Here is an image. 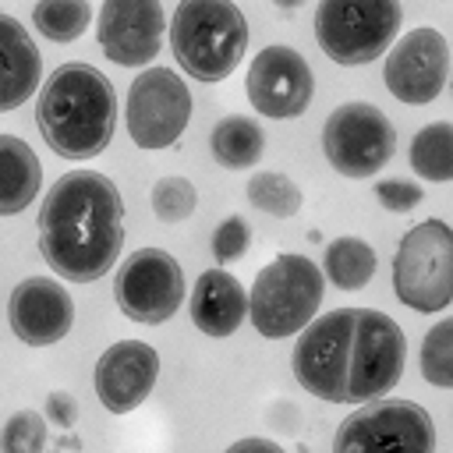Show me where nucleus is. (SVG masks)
Wrapping results in <instances>:
<instances>
[{
    "label": "nucleus",
    "mask_w": 453,
    "mask_h": 453,
    "mask_svg": "<svg viewBox=\"0 0 453 453\" xmlns=\"http://www.w3.org/2000/svg\"><path fill=\"white\" fill-rule=\"evenodd\" d=\"M407 361V336L386 311L336 308L315 315L294 343L290 368L304 393L326 403H368L386 396Z\"/></svg>",
    "instance_id": "f257e3e1"
},
{
    "label": "nucleus",
    "mask_w": 453,
    "mask_h": 453,
    "mask_svg": "<svg viewBox=\"0 0 453 453\" xmlns=\"http://www.w3.org/2000/svg\"><path fill=\"white\" fill-rule=\"evenodd\" d=\"M39 255L67 283H96L124 248V198L99 170L57 177L39 205Z\"/></svg>",
    "instance_id": "f03ea898"
},
{
    "label": "nucleus",
    "mask_w": 453,
    "mask_h": 453,
    "mask_svg": "<svg viewBox=\"0 0 453 453\" xmlns=\"http://www.w3.org/2000/svg\"><path fill=\"white\" fill-rule=\"evenodd\" d=\"M35 124L60 159L85 163L103 156L117 131V96L110 78L81 60L60 64L39 85Z\"/></svg>",
    "instance_id": "7ed1b4c3"
},
{
    "label": "nucleus",
    "mask_w": 453,
    "mask_h": 453,
    "mask_svg": "<svg viewBox=\"0 0 453 453\" xmlns=\"http://www.w3.org/2000/svg\"><path fill=\"white\" fill-rule=\"evenodd\" d=\"M170 50L184 74L212 85L237 71L248 50V18L234 0H180L170 18Z\"/></svg>",
    "instance_id": "20e7f679"
},
{
    "label": "nucleus",
    "mask_w": 453,
    "mask_h": 453,
    "mask_svg": "<svg viewBox=\"0 0 453 453\" xmlns=\"http://www.w3.org/2000/svg\"><path fill=\"white\" fill-rule=\"evenodd\" d=\"M322 297H326L322 269L308 255L283 251L258 269L255 287L248 294V319L255 333H262L265 340H287L297 336L315 319Z\"/></svg>",
    "instance_id": "39448f33"
},
{
    "label": "nucleus",
    "mask_w": 453,
    "mask_h": 453,
    "mask_svg": "<svg viewBox=\"0 0 453 453\" xmlns=\"http://www.w3.org/2000/svg\"><path fill=\"white\" fill-rule=\"evenodd\" d=\"M393 294L421 315L446 311L453 301V230L428 216L414 223L393 255Z\"/></svg>",
    "instance_id": "423d86ee"
},
{
    "label": "nucleus",
    "mask_w": 453,
    "mask_h": 453,
    "mask_svg": "<svg viewBox=\"0 0 453 453\" xmlns=\"http://www.w3.org/2000/svg\"><path fill=\"white\" fill-rule=\"evenodd\" d=\"M403 25L400 0H319L315 39L340 67H361L382 57Z\"/></svg>",
    "instance_id": "0eeeda50"
},
{
    "label": "nucleus",
    "mask_w": 453,
    "mask_h": 453,
    "mask_svg": "<svg viewBox=\"0 0 453 453\" xmlns=\"http://www.w3.org/2000/svg\"><path fill=\"white\" fill-rule=\"evenodd\" d=\"M333 453H435V421L414 400L379 396L340 421Z\"/></svg>",
    "instance_id": "6e6552de"
},
{
    "label": "nucleus",
    "mask_w": 453,
    "mask_h": 453,
    "mask_svg": "<svg viewBox=\"0 0 453 453\" xmlns=\"http://www.w3.org/2000/svg\"><path fill=\"white\" fill-rule=\"evenodd\" d=\"M322 152L340 177H375L396 152V127L375 103L350 99L326 117Z\"/></svg>",
    "instance_id": "1a4fd4ad"
},
{
    "label": "nucleus",
    "mask_w": 453,
    "mask_h": 453,
    "mask_svg": "<svg viewBox=\"0 0 453 453\" xmlns=\"http://www.w3.org/2000/svg\"><path fill=\"white\" fill-rule=\"evenodd\" d=\"M124 120L138 149H170L191 120V92L184 78L170 67H145L127 88Z\"/></svg>",
    "instance_id": "9d476101"
},
{
    "label": "nucleus",
    "mask_w": 453,
    "mask_h": 453,
    "mask_svg": "<svg viewBox=\"0 0 453 453\" xmlns=\"http://www.w3.org/2000/svg\"><path fill=\"white\" fill-rule=\"evenodd\" d=\"M117 308L142 326H163L184 301V269L163 248H138L113 280Z\"/></svg>",
    "instance_id": "9b49d317"
},
{
    "label": "nucleus",
    "mask_w": 453,
    "mask_h": 453,
    "mask_svg": "<svg viewBox=\"0 0 453 453\" xmlns=\"http://www.w3.org/2000/svg\"><path fill=\"white\" fill-rule=\"evenodd\" d=\"M449 74V42L439 28L421 25L393 39V50L386 53L382 81L393 99L407 106H425L435 103L446 88Z\"/></svg>",
    "instance_id": "f8f14e48"
},
{
    "label": "nucleus",
    "mask_w": 453,
    "mask_h": 453,
    "mask_svg": "<svg viewBox=\"0 0 453 453\" xmlns=\"http://www.w3.org/2000/svg\"><path fill=\"white\" fill-rule=\"evenodd\" d=\"M244 92H248V103L255 106V113L273 117V120H294L311 106L315 74L294 46L273 42L251 57Z\"/></svg>",
    "instance_id": "ddd939ff"
},
{
    "label": "nucleus",
    "mask_w": 453,
    "mask_h": 453,
    "mask_svg": "<svg viewBox=\"0 0 453 453\" xmlns=\"http://www.w3.org/2000/svg\"><path fill=\"white\" fill-rule=\"evenodd\" d=\"M166 14L159 0H103L96 39L106 60L120 67H145L163 50Z\"/></svg>",
    "instance_id": "4468645a"
},
{
    "label": "nucleus",
    "mask_w": 453,
    "mask_h": 453,
    "mask_svg": "<svg viewBox=\"0 0 453 453\" xmlns=\"http://www.w3.org/2000/svg\"><path fill=\"white\" fill-rule=\"evenodd\" d=\"M159 379V354L145 340H117L96 361L92 386L110 414H131L145 403Z\"/></svg>",
    "instance_id": "2eb2a0df"
},
{
    "label": "nucleus",
    "mask_w": 453,
    "mask_h": 453,
    "mask_svg": "<svg viewBox=\"0 0 453 453\" xmlns=\"http://www.w3.org/2000/svg\"><path fill=\"white\" fill-rule=\"evenodd\" d=\"M11 333L25 347L60 343L74 326V301L64 283L53 276H25L7 301Z\"/></svg>",
    "instance_id": "dca6fc26"
},
{
    "label": "nucleus",
    "mask_w": 453,
    "mask_h": 453,
    "mask_svg": "<svg viewBox=\"0 0 453 453\" xmlns=\"http://www.w3.org/2000/svg\"><path fill=\"white\" fill-rule=\"evenodd\" d=\"M248 319V294L241 287V280L226 269H205L198 273L195 287H191V322L198 333L205 336H230L241 329V322Z\"/></svg>",
    "instance_id": "f3484780"
},
{
    "label": "nucleus",
    "mask_w": 453,
    "mask_h": 453,
    "mask_svg": "<svg viewBox=\"0 0 453 453\" xmlns=\"http://www.w3.org/2000/svg\"><path fill=\"white\" fill-rule=\"evenodd\" d=\"M42 85V53L32 42L28 28L0 14V113H11L28 103V96Z\"/></svg>",
    "instance_id": "a211bd4d"
},
{
    "label": "nucleus",
    "mask_w": 453,
    "mask_h": 453,
    "mask_svg": "<svg viewBox=\"0 0 453 453\" xmlns=\"http://www.w3.org/2000/svg\"><path fill=\"white\" fill-rule=\"evenodd\" d=\"M42 188V163L28 142L0 131V216H18Z\"/></svg>",
    "instance_id": "6ab92c4d"
},
{
    "label": "nucleus",
    "mask_w": 453,
    "mask_h": 453,
    "mask_svg": "<svg viewBox=\"0 0 453 453\" xmlns=\"http://www.w3.org/2000/svg\"><path fill=\"white\" fill-rule=\"evenodd\" d=\"M209 149L223 170H251L265 152V131L258 127L255 117L230 113L212 127Z\"/></svg>",
    "instance_id": "aec40b11"
},
{
    "label": "nucleus",
    "mask_w": 453,
    "mask_h": 453,
    "mask_svg": "<svg viewBox=\"0 0 453 453\" xmlns=\"http://www.w3.org/2000/svg\"><path fill=\"white\" fill-rule=\"evenodd\" d=\"M379 269V255L361 237H336L326 244L322 276L340 290H361Z\"/></svg>",
    "instance_id": "412c9836"
},
{
    "label": "nucleus",
    "mask_w": 453,
    "mask_h": 453,
    "mask_svg": "<svg viewBox=\"0 0 453 453\" xmlns=\"http://www.w3.org/2000/svg\"><path fill=\"white\" fill-rule=\"evenodd\" d=\"M411 170L425 180L446 184L453 180V124L449 120H435L425 124L414 138H411Z\"/></svg>",
    "instance_id": "4be33fe9"
},
{
    "label": "nucleus",
    "mask_w": 453,
    "mask_h": 453,
    "mask_svg": "<svg viewBox=\"0 0 453 453\" xmlns=\"http://www.w3.org/2000/svg\"><path fill=\"white\" fill-rule=\"evenodd\" d=\"M88 21H92L88 0H35L32 7V25L50 42H74L78 35H85Z\"/></svg>",
    "instance_id": "5701e85b"
},
{
    "label": "nucleus",
    "mask_w": 453,
    "mask_h": 453,
    "mask_svg": "<svg viewBox=\"0 0 453 453\" xmlns=\"http://www.w3.org/2000/svg\"><path fill=\"white\" fill-rule=\"evenodd\" d=\"M244 191H248V202H251L258 212L276 216V219H290V216H297V209L304 205L301 188H297L287 173H280V170H258V173H251Z\"/></svg>",
    "instance_id": "b1692460"
},
{
    "label": "nucleus",
    "mask_w": 453,
    "mask_h": 453,
    "mask_svg": "<svg viewBox=\"0 0 453 453\" xmlns=\"http://www.w3.org/2000/svg\"><path fill=\"white\" fill-rule=\"evenodd\" d=\"M421 379L435 389L453 386V319H439L421 343Z\"/></svg>",
    "instance_id": "393cba45"
},
{
    "label": "nucleus",
    "mask_w": 453,
    "mask_h": 453,
    "mask_svg": "<svg viewBox=\"0 0 453 453\" xmlns=\"http://www.w3.org/2000/svg\"><path fill=\"white\" fill-rule=\"evenodd\" d=\"M149 202H152V212H156L159 223H184L198 209V191H195V184L188 177L166 173V177H159L152 184Z\"/></svg>",
    "instance_id": "a878e982"
},
{
    "label": "nucleus",
    "mask_w": 453,
    "mask_h": 453,
    "mask_svg": "<svg viewBox=\"0 0 453 453\" xmlns=\"http://www.w3.org/2000/svg\"><path fill=\"white\" fill-rule=\"evenodd\" d=\"M46 449V418L39 411H14L0 432V453H42Z\"/></svg>",
    "instance_id": "bb28decb"
},
{
    "label": "nucleus",
    "mask_w": 453,
    "mask_h": 453,
    "mask_svg": "<svg viewBox=\"0 0 453 453\" xmlns=\"http://www.w3.org/2000/svg\"><path fill=\"white\" fill-rule=\"evenodd\" d=\"M212 258L219 262V269L226 265V262H237V258H244L248 255V248H251V226H248V219L244 216H237V212H230L226 219H219L216 223V230H212Z\"/></svg>",
    "instance_id": "cd10ccee"
},
{
    "label": "nucleus",
    "mask_w": 453,
    "mask_h": 453,
    "mask_svg": "<svg viewBox=\"0 0 453 453\" xmlns=\"http://www.w3.org/2000/svg\"><path fill=\"white\" fill-rule=\"evenodd\" d=\"M375 198H379V205H382L386 212H396V216H400V212L418 209L421 198H425V191H421V184H414V180L386 177V180L375 184Z\"/></svg>",
    "instance_id": "c85d7f7f"
},
{
    "label": "nucleus",
    "mask_w": 453,
    "mask_h": 453,
    "mask_svg": "<svg viewBox=\"0 0 453 453\" xmlns=\"http://www.w3.org/2000/svg\"><path fill=\"white\" fill-rule=\"evenodd\" d=\"M42 418L53 421L57 428H71V425L78 421V403H74V396H71L67 389H53V393L46 396V411H42Z\"/></svg>",
    "instance_id": "c756f323"
},
{
    "label": "nucleus",
    "mask_w": 453,
    "mask_h": 453,
    "mask_svg": "<svg viewBox=\"0 0 453 453\" xmlns=\"http://www.w3.org/2000/svg\"><path fill=\"white\" fill-rule=\"evenodd\" d=\"M223 453H283V446L273 439H262V435H244V439L230 442Z\"/></svg>",
    "instance_id": "7c9ffc66"
},
{
    "label": "nucleus",
    "mask_w": 453,
    "mask_h": 453,
    "mask_svg": "<svg viewBox=\"0 0 453 453\" xmlns=\"http://www.w3.org/2000/svg\"><path fill=\"white\" fill-rule=\"evenodd\" d=\"M280 11H297V7H304V0H273Z\"/></svg>",
    "instance_id": "2f4dec72"
}]
</instances>
